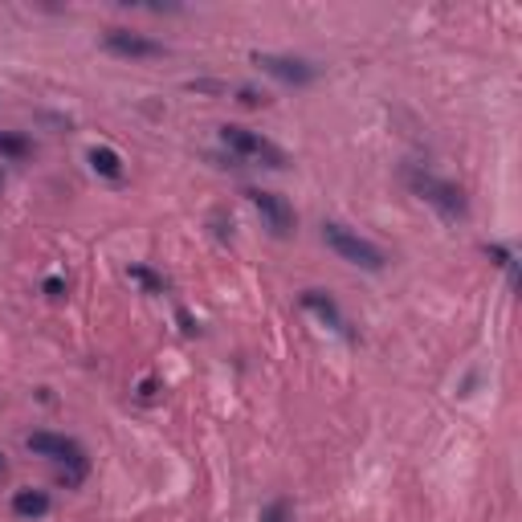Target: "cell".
Instances as JSON below:
<instances>
[{"label": "cell", "mask_w": 522, "mask_h": 522, "mask_svg": "<svg viewBox=\"0 0 522 522\" xmlns=\"http://www.w3.org/2000/svg\"><path fill=\"white\" fill-rule=\"evenodd\" d=\"M241 102H245V107H257V91H241Z\"/></svg>", "instance_id": "15"}, {"label": "cell", "mask_w": 522, "mask_h": 522, "mask_svg": "<svg viewBox=\"0 0 522 522\" xmlns=\"http://www.w3.org/2000/svg\"><path fill=\"white\" fill-rule=\"evenodd\" d=\"M12 514H17V518H41V514H50V494L45 490H17L12 494Z\"/></svg>", "instance_id": "9"}, {"label": "cell", "mask_w": 522, "mask_h": 522, "mask_svg": "<svg viewBox=\"0 0 522 522\" xmlns=\"http://www.w3.org/2000/svg\"><path fill=\"white\" fill-rule=\"evenodd\" d=\"M253 61H257L265 74H273L278 82H286V86H306V82H314V66L302 58H281V53H253Z\"/></svg>", "instance_id": "5"}, {"label": "cell", "mask_w": 522, "mask_h": 522, "mask_svg": "<svg viewBox=\"0 0 522 522\" xmlns=\"http://www.w3.org/2000/svg\"><path fill=\"white\" fill-rule=\"evenodd\" d=\"M91 168L99 171V176H107V180H119L123 176V160L115 155L111 147H94L91 151Z\"/></svg>", "instance_id": "10"}, {"label": "cell", "mask_w": 522, "mask_h": 522, "mask_svg": "<svg viewBox=\"0 0 522 522\" xmlns=\"http://www.w3.org/2000/svg\"><path fill=\"white\" fill-rule=\"evenodd\" d=\"M130 278L139 281V286H147L151 294H160L163 290V278L160 273H151V270H143V265H130Z\"/></svg>", "instance_id": "12"}, {"label": "cell", "mask_w": 522, "mask_h": 522, "mask_svg": "<svg viewBox=\"0 0 522 522\" xmlns=\"http://www.w3.org/2000/svg\"><path fill=\"white\" fill-rule=\"evenodd\" d=\"M322 237H327V245H331L343 261H352V265H360V270H372L376 273V270H384V265H388V253H384L380 245L368 241V237H360V233H352L347 225H339V221L322 225Z\"/></svg>", "instance_id": "1"}, {"label": "cell", "mask_w": 522, "mask_h": 522, "mask_svg": "<svg viewBox=\"0 0 522 522\" xmlns=\"http://www.w3.org/2000/svg\"><path fill=\"white\" fill-rule=\"evenodd\" d=\"M302 306H306V311H314L322 322H327V327H335V331H343V327H347V322H343V314H339V306H335V298H331V294H322V290H306V294H302Z\"/></svg>", "instance_id": "8"}, {"label": "cell", "mask_w": 522, "mask_h": 522, "mask_svg": "<svg viewBox=\"0 0 522 522\" xmlns=\"http://www.w3.org/2000/svg\"><path fill=\"white\" fill-rule=\"evenodd\" d=\"M286 514H290L286 502H270L265 510H261V522H286Z\"/></svg>", "instance_id": "13"}, {"label": "cell", "mask_w": 522, "mask_h": 522, "mask_svg": "<svg viewBox=\"0 0 522 522\" xmlns=\"http://www.w3.org/2000/svg\"><path fill=\"white\" fill-rule=\"evenodd\" d=\"M0 473H4V457H0Z\"/></svg>", "instance_id": "16"}, {"label": "cell", "mask_w": 522, "mask_h": 522, "mask_svg": "<svg viewBox=\"0 0 522 522\" xmlns=\"http://www.w3.org/2000/svg\"><path fill=\"white\" fill-rule=\"evenodd\" d=\"M25 445H29L37 457H50V462H66V465L86 470V457H82L78 441H70V437H58V432H33Z\"/></svg>", "instance_id": "6"}, {"label": "cell", "mask_w": 522, "mask_h": 522, "mask_svg": "<svg viewBox=\"0 0 522 522\" xmlns=\"http://www.w3.org/2000/svg\"><path fill=\"white\" fill-rule=\"evenodd\" d=\"M408 184H412V192L421 196V201H429L432 209H441L445 217H465V196H462V188H453L449 180H437V176H429V171H412L408 176Z\"/></svg>", "instance_id": "3"}, {"label": "cell", "mask_w": 522, "mask_h": 522, "mask_svg": "<svg viewBox=\"0 0 522 522\" xmlns=\"http://www.w3.org/2000/svg\"><path fill=\"white\" fill-rule=\"evenodd\" d=\"M221 139L229 151H237L241 160H257L265 168H286V151L273 147L270 139H261L257 130L249 127H221Z\"/></svg>", "instance_id": "2"}, {"label": "cell", "mask_w": 522, "mask_h": 522, "mask_svg": "<svg viewBox=\"0 0 522 522\" xmlns=\"http://www.w3.org/2000/svg\"><path fill=\"white\" fill-rule=\"evenodd\" d=\"M61 290H66L61 278H45V294H50V298H61Z\"/></svg>", "instance_id": "14"}, {"label": "cell", "mask_w": 522, "mask_h": 522, "mask_svg": "<svg viewBox=\"0 0 522 522\" xmlns=\"http://www.w3.org/2000/svg\"><path fill=\"white\" fill-rule=\"evenodd\" d=\"M102 45L119 58H130V61H147V58H163V45L160 41L143 37V33H130V29H107Z\"/></svg>", "instance_id": "4"}, {"label": "cell", "mask_w": 522, "mask_h": 522, "mask_svg": "<svg viewBox=\"0 0 522 522\" xmlns=\"http://www.w3.org/2000/svg\"><path fill=\"white\" fill-rule=\"evenodd\" d=\"M0 155H12V160H20V155H29V143L20 139V135L0 130Z\"/></svg>", "instance_id": "11"}, {"label": "cell", "mask_w": 522, "mask_h": 522, "mask_svg": "<svg viewBox=\"0 0 522 522\" xmlns=\"http://www.w3.org/2000/svg\"><path fill=\"white\" fill-rule=\"evenodd\" d=\"M245 196H249V204L261 212V221L270 225L278 237H286V233H290L294 212H290V204L281 201V196H273V192H261V188H249Z\"/></svg>", "instance_id": "7"}]
</instances>
